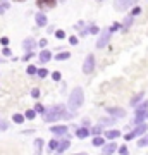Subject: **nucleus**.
I'll return each instance as SVG.
<instances>
[{
  "label": "nucleus",
  "mask_w": 148,
  "mask_h": 155,
  "mask_svg": "<svg viewBox=\"0 0 148 155\" xmlns=\"http://www.w3.org/2000/svg\"><path fill=\"white\" fill-rule=\"evenodd\" d=\"M95 69V55L93 54H90V55L84 59V64H83V72L84 74H91Z\"/></svg>",
  "instance_id": "20e7f679"
},
{
  "label": "nucleus",
  "mask_w": 148,
  "mask_h": 155,
  "mask_svg": "<svg viewBox=\"0 0 148 155\" xmlns=\"http://www.w3.org/2000/svg\"><path fill=\"white\" fill-rule=\"evenodd\" d=\"M140 12H141V9H140V7H134V9H133V12H131V16L134 17V16H138Z\"/></svg>",
  "instance_id": "58836bf2"
},
{
  "label": "nucleus",
  "mask_w": 148,
  "mask_h": 155,
  "mask_svg": "<svg viewBox=\"0 0 148 155\" xmlns=\"http://www.w3.org/2000/svg\"><path fill=\"white\" fill-rule=\"evenodd\" d=\"M50 59H52V52H50V50H41V54H40V62H41V64H47Z\"/></svg>",
  "instance_id": "f8f14e48"
},
{
  "label": "nucleus",
  "mask_w": 148,
  "mask_h": 155,
  "mask_svg": "<svg viewBox=\"0 0 148 155\" xmlns=\"http://www.w3.org/2000/svg\"><path fill=\"white\" fill-rule=\"evenodd\" d=\"M138 147H148V136H145V138H141L140 141H138Z\"/></svg>",
  "instance_id": "c756f323"
},
{
  "label": "nucleus",
  "mask_w": 148,
  "mask_h": 155,
  "mask_svg": "<svg viewBox=\"0 0 148 155\" xmlns=\"http://www.w3.org/2000/svg\"><path fill=\"white\" fill-rule=\"evenodd\" d=\"M83 102H84V93H83V88H74L69 95V102H67V107L71 109L72 112H76L79 107L83 105Z\"/></svg>",
  "instance_id": "f03ea898"
},
{
  "label": "nucleus",
  "mask_w": 148,
  "mask_h": 155,
  "mask_svg": "<svg viewBox=\"0 0 148 155\" xmlns=\"http://www.w3.org/2000/svg\"><path fill=\"white\" fill-rule=\"evenodd\" d=\"M148 131V124L146 122H140L138 124V127L133 131V133H129V134H126L124 138H126V141H131L133 138H136V136H141V134H145Z\"/></svg>",
  "instance_id": "7ed1b4c3"
},
{
  "label": "nucleus",
  "mask_w": 148,
  "mask_h": 155,
  "mask_svg": "<svg viewBox=\"0 0 148 155\" xmlns=\"http://www.w3.org/2000/svg\"><path fill=\"white\" fill-rule=\"evenodd\" d=\"M134 0H119V4H117V9L119 11H124L126 7H129V4H133Z\"/></svg>",
  "instance_id": "dca6fc26"
},
{
  "label": "nucleus",
  "mask_w": 148,
  "mask_h": 155,
  "mask_svg": "<svg viewBox=\"0 0 148 155\" xmlns=\"http://www.w3.org/2000/svg\"><path fill=\"white\" fill-rule=\"evenodd\" d=\"M57 143H59L57 140H50V141H48V148H50V150H54V152H55V147H57Z\"/></svg>",
  "instance_id": "473e14b6"
},
{
  "label": "nucleus",
  "mask_w": 148,
  "mask_h": 155,
  "mask_svg": "<svg viewBox=\"0 0 148 155\" xmlns=\"http://www.w3.org/2000/svg\"><path fill=\"white\" fill-rule=\"evenodd\" d=\"M35 147H36V152H38V153H41V148H43V140L36 138V140H35Z\"/></svg>",
  "instance_id": "412c9836"
},
{
  "label": "nucleus",
  "mask_w": 148,
  "mask_h": 155,
  "mask_svg": "<svg viewBox=\"0 0 148 155\" xmlns=\"http://www.w3.org/2000/svg\"><path fill=\"white\" fill-rule=\"evenodd\" d=\"M69 57H71V54H69V52H59V54L55 55V59L61 62V61H67Z\"/></svg>",
  "instance_id": "a211bd4d"
},
{
  "label": "nucleus",
  "mask_w": 148,
  "mask_h": 155,
  "mask_svg": "<svg viewBox=\"0 0 148 155\" xmlns=\"http://www.w3.org/2000/svg\"><path fill=\"white\" fill-rule=\"evenodd\" d=\"M67 148H69V140H62V141H59V143H57L55 152H57V153H64Z\"/></svg>",
  "instance_id": "9b49d317"
},
{
  "label": "nucleus",
  "mask_w": 148,
  "mask_h": 155,
  "mask_svg": "<svg viewBox=\"0 0 148 155\" xmlns=\"http://www.w3.org/2000/svg\"><path fill=\"white\" fill-rule=\"evenodd\" d=\"M50 133L59 134V136H66L67 134V126H52L50 127Z\"/></svg>",
  "instance_id": "0eeeda50"
},
{
  "label": "nucleus",
  "mask_w": 148,
  "mask_h": 155,
  "mask_svg": "<svg viewBox=\"0 0 148 155\" xmlns=\"http://www.w3.org/2000/svg\"><path fill=\"white\" fill-rule=\"evenodd\" d=\"M36 5H38V9H54L55 5H57V0H36Z\"/></svg>",
  "instance_id": "423d86ee"
},
{
  "label": "nucleus",
  "mask_w": 148,
  "mask_h": 155,
  "mask_svg": "<svg viewBox=\"0 0 148 155\" xmlns=\"http://www.w3.org/2000/svg\"><path fill=\"white\" fill-rule=\"evenodd\" d=\"M117 147H119V145H117ZM119 153H121V155H126V153H127V147H119Z\"/></svg>",
  "instance_id": "4c0bfd02"
},
{
  "label": "nucleus",
  "mask_w": 148,
  "mask_h": 155,
  "mask_svg": "<svg viewBox=\"0 0 148 155\" xmlns=\"http://www.w3.org/2000/svg\"><path fill=\"white\" fill-rule=\"evenodd\" d=\"M55 38L64 40L66 38V31H64V29H57V31H55Z\"/></svg>",
  "instance_id": "bb28decb"
},
{
  "label": "nucleus",
  "mask_w": 148,
  "mask_h": 155,
  "mask_svg": "<svg viewBox=\"0 0 148 155\" xmlns=\"http://www.w3.org/2000/svg\"><path fill=\"white\" fill-rule=\"evenodd\" d=\"M102 129H104V126L98 124V126H95V127L90 129V134H95V136H97V134H102Z\"/></svg>",
  "instance_id": "aec40b11"
},
{
  "label": "nucleus",
  "mask_w": 148,
  "mask_h": 155,
  "mask_svg": "<svg viewBox=\"0 0 148 155\" xmlns=\"http://www.w3.org/2000/svg\"><path fill=\"white\" fill-rule=\"evenodd\" d=\"M14 2H24V0H14Z\"/></svg>",
  "instance_id": "49530a36"
},
{
  "label": "nucleus",
  "mask_w": 148,
  "mask_h": 155,
  "mask_svg": "<svg viewBox=\"0 0 148 155\" xmlns=\"http://www.w3.org/2000/svg\"><path fill=\"white\" fill-rule=\"evenodd\" d=\"M40 47H41V48H45V47H47V40H45V38L40 40Z\"/></svg>",
  "instance_id": "37998d69"
},
{
  "label": "nucleus",
  "mask_w": 148,
  "mask_h": 155,
  "mask_svg": "<svg viewBox=\"0 0 148 155\" xmlns=\"http://www.w3.org/2000/svg\"><path fill=\"white\" fill-rule=\"evenodd\" d=\"M26 72L29 74V76H35V74H36V67H35V66H28Z\"/></svg>",
  "instance_id": "7c9ffc66"
},
{
  "label": "nucleus",
  "mask_w": 148,
  "mask_h": 155,
  "mask_svg": "<svg viewBox=\"0 0 148 155\" xmlns=\"http://www.w3.org/2000/svg\"><path fill=\"white\" fill-rule=\"evenodd\" d=\"M36 76L38 78H47L48 76V69H45V67L43 69H36Z\"/></svg>",
  "instance_id": "4be33fe9"
},
{
  "label": "nucleus",
  "mask_w": 148,
  "mask_h": 155,
  "mask_svg": "<svg viewBox=\"0 0 148 155\" xmlns=\"http://www.w3.org/2000/svg\"><path fill=\"white\" fill-rule=\"evenodd\" d=\"M31 97H33V98H38V97H40V90H38V88H33V91H31Z\"/></svg>",
  "instance_id": "c9c22d12"
},
{
  "label": "nucleus",
  "mask_w": 148,
  "mask_h": 155,
  "mask_svg": "<svg viewBox=\"0 0 148 155\" xmlns=\"http://www.w3.org/2000/svg\"><path fill=\"white\" fill-rule=\"evenodd\" d=\"M143 95H145V93H143V91H140V93H138L136 97H133V100H131V105H136V104L140 102V100H143Z\"/></svg>",
  "instance_id": "5701e85b"
},
{
  "label": "nucleus",
  "mask_w": 148,
  "mask_h": 155,
  "mask_svg": "<svg viewBox=\"0 0 148 155\" xmlns=\"http://www.w3.org/2000/svg\"><path fill=\"white\" fill-rule=\"evenodd\" d=\"M35 110H36V112H43V110H45V107L41 105V104H36V107H35Z\"/></svg>",
  "instance_id": "ea45409f"
},
{
  "label": "nucleus",
  "mask_w": 148,
  "mask_h": 155,
  "mask_svg": "<svg viewBox=\"0 0 148 155\" xmlns=\"http://www.w3.org/2000/svg\"><path fill=\"white\" fill-rule=\"evenodd\" d=\"M0 43L4 45V47H5V45H9V38H0Z\"/></svg>",
  "instance_id": "c03bdc74"
},
{
  "label": "nucleus",
  "mask_w": 148,
  "mask_h": 155,
  "mask_svg": "<svg viewBox=\"0 0 148 155\" xmlns=\"http://www.w3.org/2000/svg\"><path fill=\"white\" fill-rule=\"evenodd\" d=\"M109 40H110V33H109V31H105V33L98 38V41H97V47H98V48H104L105 45L109 43Z\"/></svg>",
  "instance_id": "1a4fd4ad"
},
{
  "label": "nucleus",
  "mask_w": 148,
  "mask_h": 155,
  "mask_svg": "<svg viewBox=\"0 0 148 155\" xmlns=\"http://www.w3.org/2000/svg\"><path fill=\"white\" fill-rule=\"evenodd\" d=\"M12 121L17 122V124H21V122L24 121V116H21V114H14V116H12Z\"/></svg>",
  "instance_id": "a878e982"
},
{
  "label": "nucleus",
  "mask_w": 148,
  "mask_h": 155,
  "mask_svg": "<svg viewBox=\"0 0 148 155\" xmlns=\"http://www.w3.org/2000/svg\"><path fill=\"white\" fill-rule=\"evenodd\" d=\"M61 72H59V71H54V72H52V79H54V81H61Z\"/></svg>",
  "instance_id": "2f4dec72"
},
{
  "label": "nucleus",
  "mask_w": 148,
  "mask_h": 155,
  "mask_svg": "<svg viewBox=\"0 0 148 155\" xmlns=\"http://www.w3.org/2000/svg\"><path fill=\"white\" fill-rule=\"evenodd\" d=\"M91 143H93V147H102V145L105 143V138H104V136H100V134H97Z\"/></svg>",
  "instance_id": "f3484780"
},
{
  "label": "nucleus",
  "mask_w": 148,
  "mask_h": 155,
  "mask_svg": "<svg viewBox=\"0 0 148 155\" xmlns=\"http://www.w3.org/2000/svg\"><path fill=\"white\" fill-rule=\"evenodd\" d=\"M102 147H104V148H102V152H104V153H114L115 150H117V145L114 143V141H112V143H109V145H102Z\"/></svg>",
  "instance_id": "ddd939ff"
},
{
  "label": "nucleus",
  "mask_w": 148,
  "mask_h": 155,
  "mask_svg": "<svg viewBox=\"0 0 148 155\" xmlns=\"http://www.w3.org/2000/svg\"><path fill=\"white\" fill-rule=\"evenodd\" d=\"M7 127H9V122H7V121H2V119H0V131H5Z\"/></svg>",
  "instance_id": "72a5a7b5"
},
{
  "label": "nucleus",
  "mask_w": 148,
  "mask_h": 155,
  "mask_svg": "<svg viewBox=\"0 0 148 155\" xmlns=\"http://www.w3.org/2000/svg\"><path fill=\"white\" fill-rule=\"evenodd\" d=\"M69 41H71V45H77V36H71Z\"/></svg>",
  "instance_id": "79ce46f5"
},
{
  "label": "nucleus",
  "mask_w": 148,
  "mask_h": 155,
  "mask_svg": "<svg viewBox=\"0 0 148 155\" xmlns=\"http://www.w3.org/2000/svg\"><path fill=\"white\" fill-rule=\"evenodd\" d=\"M22 45H24V48H26V50H33L35 48V40L33 38H26Z\"/></svg>",
  "instance_id": "6ab92c4d"
},
{
  "label": "nucleus",
  "mask_w": 148,
  "mask_h": 155,
  "mask_svg": "<svg viewBox=\"0 0 148 155\" xmlns=\"http://www.w3.org/2000/svg\"><path fill=\"white\" fill-rule=\"evenodd\" d=\"M145 119H148V109L136 110V119H134V122H136V124H140V122H145Z\"/></svg>",
  "instance_id": "6e6552de"
},
{
  "label": "nucleus",
  "mask_w": 148,
  "mask_h": 155,
  "mask_svg": "<svg viewBox=\"0 0 148 155\" xmlns=\"http://www.w3.org/2000/svg\"><path fill=\"white\" fill-rule=\"evenodd\" d=\"M115 121H117L115 117H109V119H104V121H100V124H102V126H109V124H114Z\"/></svg>",
  "instance_id": "b1692460"
},
{
  "label": "nucleus",
  "mask_w": 148,
  "mask_h": 155,
  "mask_svg": "<svg viewBox=\"0 0 148 155\" xmlns=\"http://www.w3.org/2000/svg\"><path fill=\"white\" fill-rule=\"evenodd\" d=\"M2 52H4V55H5V57H11V55H12V52H11V48H7V45H5V48L2 50Z\"/></svg>",
  "instance_id": "e433bc0d"
},
{
  "label": "nucleus",
  "mask_w": 148,
  "mask_h": 155,
  "mask_svg": "<svg viewBox=\"0 0 148 155\" xmlns=\"http://www.w3.org/2000/svg\"><path fill=\"white\" fill-rule=\"evenodd\" d=\"M88 134H90V129L88 127H79L76 131V136L79 140H84V138H88Z\"/></svg>",
  "instance_id": "4468645a"
},
{
  "label": "nucleus",
  "mask_w": 148,
  "mask_h": 155,
  "mask_svg": "<svg viewBox=\"0 0 148 155\" xmlns=\"http://www.w3.org/2000/svg\"><path fill=\"white\" fill-rule=\"evenodd\" d=\"M98 2H102V0H98Z\"/></svg>",
  "instance_id": "de8ad7c7"
},
{
  "label": "nucleus",
  "mask_w": 148,
  "mask_h": 155,
  "mask_svg": "<svg viewBox=\"0 0 148 155\" xmlns=\"http://www.w3.org/2000/svg\"><path fill=\"white\" fill-rule=\"evenodd\" d=\"M121 28V24H117V22H115V24H112V26H110V29H109V33H114V31H117V29Z\"/></svg>",
  "instance_id": "f704fd0d"
},
{
  "label": "nucleus",
  "mask_w": 148,
  "mask_h": 155,
  "mask_svg": "<svg viewBox=\"0 0 148 155\" xmlns=\"http://www.w3.org/2000/svg\"><path fill=\"white\" fill-rule=\"evenodd\" d=\"M72 114L66 110L64 105H54L43 110V121L45 122H54V121H61V119H71Z\"/></svg>",
  "instance_id": "f257e3e1"
},
{
  "label": "nucleus",
  "mask_w": 148,
  "mask_h": 155,
  "mask_svg": "<svg viewBox=\"0 0 148 155\" xmlns=\"http://www.w3.org/2000/svg\"><path fill=\"white\" fill-rule=\"evenodd\" d=\"M119 136H121V131H117V129H110V131L105 133V138H109V140H115Z\"/></svg>",
  "instance_id": "2eb2a0df"
},
{
  "label": "nucleus",
  "mask_w": 148,
  "mask_h": 155,
  "mask_svg": "<svg viewBox=\"0 0 148 155\" xmlns=\"http://www.w3.org/2000/svg\"><path fill=\"white\" fill-rule=\"evenodd\" d=\"M143 109H148V102L143 100L141 104H136V110H143Z\"/></svg>",
  "instance_id": "cd10ccee"
},
{
  "label": "nucleus",
  "mask_w": 148,
  "mask_h": 155,
  "mask_svg": "<svg viewBox=\"0 0 148 155\" xmlns=\"http://www.w3.org/2000/svg\"><path fill=\"white\" fill-rule=\"evenodd\" d=\"M4 12H5V9H4V7L0 5V14H4Z\"/></svg>",
  "instance_id": "a18cd8bd"
},
{
  "label": "nucleus",
  "mask_w": 148,
  "mask_h": 155,
  "mask_svg": "<svg viewBox=\"0 0 148 155\" xmlns=\"http://www.w3.org/2000/svg\"><path fill=\"white\" fill-rule=\"evenodd\" d=\"M35 21H36V24H38L40 28H43V26H47V24H48V21H47V16H45L43 12H38V14L35 16Z\"/></svg>",
  "instance_id": "9d476101"
},
{
  "label": "nucleus",
  "mask_w": 148,
  "mask_h": 155,
  "mask_svg": "<svg viewBox=\"0 0 148 155\" xmlns=\"http://www.w3.org/2000/svg\"><path fill=\"white\" fill-rule=\"evenodd\" d=\"M24 117H26V119H35V117H36V110H33V109H29V110H26Z\"/></svg>",
  "instance_id": "393cba45"
},
{
  "label": "nucleus",
  "mask_w": 148,
  "mask_h": 155,
  "mask_svg": "<svg viewBox=\"0 0 148 155\" xmlns=\"http://www.w3.org/2000/svg\"><path fill=\"white\" fill-rule=\"evenodd\" d=\"M131 22H133V16H127V17H126V21H124V31H126V29L131 26Z\"/></svg>",
  "instance_id": "c85d7f7f"
},
{
  "label": "nucleus",
  "mask_w": 148,
  "mask_h": 155,
  "mask_svg": "<svg viewBox=\"0 0 148 155\" xmlns=\"http://www.w3.org/2000/svg\"><path fill=\"white\" fill-rule=\"evenodd\" d=\"M107 112H109L112 117H115V119H121V117L126 116V110L121 109V107H107Z\"/></svg>",
  "instance_id": "39448f33"
},
{
  "label": "nucleus",
  "mask_w": 148,
  "mask_h": 155,
  "mask_svg": "<svg viewBox=\"0 0 148 155\" xmlns=\"http://www.w3.org/2000/svg\"><path fill=\"white\" fill-rule=\"evenodd\" d=\"M90 33L97 35V33H98V26H91V28H90Z\"/></svg>",
  "instance_id": "a19ab883"
}]
</instances>
